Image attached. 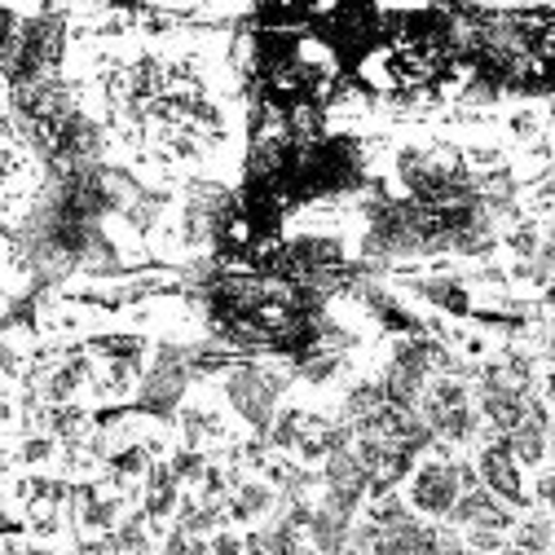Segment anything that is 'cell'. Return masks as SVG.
Listing matches in <instances>:
<instances>
[{
	"label": "cell",
	"mask_w": 555,
	"mask_h": 555,
	"mask_svg": "<svg viewBox=\"0 0 555 555\" xmlns=\"http://www.w3.org/2000/svg\"><path fill=\"white\" fill-rule=\"evenodd\" d=\"M507 247H512V256H516V260H533V256H538V247H542V234H538V225H533V221L516 225V230L507 234Z\"/></svg>",
	"instance_id": "cell-14"
},
{
	"label": "cell",
	"mask_w": 555,
	"mask_h": 555,
	"mask_svg": "<svg viewBox=\"0 0 555 555\" xmlns=\"http://www.w3.org/2000/svg\"><path fill=\"white\" fill-rule=\"evenodd\" d=\"M414 414H420V424L441 446H472V441H480V428H485L472 405L467 379H454V375H433Z\"/></svg>",
	"instance_id": "cell-2"
},
{
	"label": "cell",
	"mask_w": 555,
	"mask_h": 555,
	"mask_svg": "<svg viewBox=\"0 0 555 555\" xmlns=\"http://www.w3.org/2000/svg\"><path fill=\"white\" fill-rule=\"evenodd\" d=\"M172 428H177V437H181L185 450H203V454H212V450H221V446L234 441L225 397L212 401V397H203V392H185V401L172 414Z\"/></svg>",
	"instance_id": "cell-4"
},
{
	"label": "cell",
	"mask_w": 555,
	"mask_h": 555,
	"mask_svg": "<svg viewBox=\"0 0 555 555\" xmlns=\"http://www.w3.org/2000/svg\"><path fill=\"white\" fill-rule=\"evenodd\" d=\"M476 476L490 494H499L512 512H529V494H525V480H520V463L512 459L507 437H485L476 450Z\"/></svg>",
	"instance_id": "cell-5"
},
{
	"label": "cell",
	"mask_w": 555,
	"mask_h": 555,
	"mask_svg": "<svg viewBox=\"0 0 555 555\" xmlns=\"http://www.w3.org/2000/svg\"><path fill=\"white\" fill-rule=\"evenodd\" d=\"M410 292L450 318L472 313V292H467V283H459V278H420V283H410Z\"/></svg>",
	"instance_id": "cell-11"
},
{
	"label": "cell",
	"mask_w": 555,
	"mask_h": 555,
	"mask_svg": "<svg viewBox=\"0 0 555 555\" xmlns=\"http://www.w3.org/2000/svg\"><path fill=\"white\" fill-rule=\"evenodd\" d=\"M305 533H309V542H313V551L318 555H339L344 546H349V538H353V520L349 516H335L331 507H313V516H309V525H305Z\"/></svg>",
	"instance_id": "cell-12"
},
{
	"label": "cell",
	"mask_w": 555,
	"mask_h": 555,
	"mask_svg": "<svg viewBox=\"0 0 555 555\" xmlns=\"http://www.w3.org/2000/svg\"><path fill=\"white\" fill-rule=\"evenodd\" d=\"M538 128H542V115H538L533 106H520V111L507 115V132L516 137V142H533Z\"/></svg>",
	"instance_id": "cell-16"
},
{
	"label": "cell",
	"mask_w": 555,
	"mask_h": 555,
	"mask_svg": "<svg viewBox=\"0 0 555 555\" xmlns=\"http://www.w3.org/2000/svg\"><path fill=\"white\" fill-rule=\"evenodd\" d=\"M463 499V485H459V459H424L414 463L410 480H405V503L414 516L424 520H450L454 503Z\"/></svg>",
	"instance_id": "cell-3"
},
{
	"label": "cell",
	"mask_w": 555,
	"mask_h": 555,
	"mask_svg": "<svg viewBox=\"0 0 555 555\" xmlns=\"http://www.w3.org/2000/svg\"><path fill=\"white\" fill-rule=\"evenodd\" d=\"M463 555H480V551H472V546H463Z\"/></svg>",
	"instance_id": "cell-23"
},
{
	"label": "cell",
	"mask_w": 555,
	"mask_h": 555,
	"mask_svg": "<svg viewBox=\"0 0 555 555\" xmlns=\"http://www.w3.org/2000/svg\"><path fill=\"white\" fill-rule=\"evenodd\" d=\"M542 401H546V410L555 414V371H546V379H542Z\"/></svg>",
	"instance_id": "cell-19"
},
{
	"label": "cell",
	"mask_w": 555,
	"mask_h": 555,
	"mask_svg": "<svg viewBox=\"0 0 555 555\" xmlns=\"http://www.w3.org/2000/svg\"><path fill=\"white\" fill-rule=\"evenodd\" d=\"M322 485H326V490H339V494H353V499H366V494H371V476H366V467L358 463L353 446L339 450V454H331V459L322 463Z\"/></svg>",
	"instance_id": "cell-10"
},
{
	"label": "cell",
	"mask_w": 555,
	"mask_h": 555,
	"mask_svg": "<svg viewBox=\"0 0 555 555\" xmlns=\"http://www.w3.org/2000/svg\"><path fill=\"white\" fill-rule=\"evenodd\" d=\"M339 555H371V546H358V542H349V546H344Z\"/></svg>",
	"instance_id": "cell-20"
},
{
	"label": "cell",
	"mask_w": 555,
	"mask_h": 555,
	"mask_svg": "<svg viewBox=\"0 0 555 555\" xmlns=\"http://www.w3.org/2000/svg\"><path fill=\"white\" fill-rule=\"evenodd\" d=\"M546 555H555V546H551V551H546Z\"/></svg>",
	"instance_id": "cell-24"
},
{
	"label": "cell",
	"mask_w": 555,
	"mask_h": 555,
	"mask_svg": "<svg viewBox=\"0 0 555 555\" xmlns=\"http://www.w3.org/2000/svg\"><path fill=\"white\" fill-rule=\"evenodd\" d=\"M287 384H292V375L269 366V362H238L234 371L221 375V397H225L234 420H243L256 437H264L278 405H283Z\"/></svg>",
	"instance_id": "cell-1"
},
{
	"label": "cell",
	"mask_w": 555,
	"mask_h": 555,
	"mask_svg": "<svg viewBox=\"0 0 555 555\" xmlns=\"http://www.w3.org/2000/svg\"><path fill=\"white\" fill-rule=\"evenodd\" d=\"M437 542H441V529L414 516L410 525L379 533L371 542V555H437Z\"/></svg>",
	"instance_id": "cell-8"
},
{
	"label": "cell",
	"mask_w": 555,
	"mask_h": 555,
	"mask_svg": "<svg viewBox=\"0 0 555 555\" xmlns=\"http://www.w3.org/2000/svg\"><path fill=\"white\" fill-rule=\"evenodd\" d=\"M516 520H520V516H516L499 494L485 490V485L467 490V494L454 503V512H450V529H494V533H512Z\"/></svg>",
	"instance_id": "cell-7"
},
{
	"label": "cell",
	"mask_w": 555,
	"mask_h": 555,
	"mask_svg": "<svg viewBox=\"0 0 555 555\" xmlns=\"http://www.w3.org/2000/svg\"><path fill=\"white\" fill-rule=\"evenodd\" d=\"M546 454H555V424H551V433H546Z\"/></svg>",
	"instance_id": "cell-22"
},
{
	"label": "cell",
	"mask_w": 555,
	"mask_h": 555,
	"mask_svg": "<svg viewBox=\"0 0 555 555\" xmlns=\"http://www.w3.org/2000/svg\"><path fill=\"white\" fill-rule=\"evenodd\" d=\"M555 546V520L542 512V516H520L516 529H512V551L520 555H546Z\"/></svg>",
	"instance_id": "cell-13"
},
{
	"label": "cell",
	"mask_w": 555,
	"mask_h": 555,
	"mask_svg": "<svg viewBox=\"0 0 555 555\" xmlns=\"http://www.w3.org/2000/svg\"><path fill=\"white\" fill-rule=\"evenodd\" d=\"M463 542L472 546V551H480V555H503L512 542H507V533H494V529H463Z\"/></svg>",
	"instance_id": "cell-15"
},
{
	"label": "cell",
	"mask_w": 555,
	"mask_h": 555,
	"mask_svg": "<svg viewBox=\"0 0 555 555\" xmlns=\"http://www.w3.org/2000/svg\"><path fill=\"white\" fill-rule=\"evenodd\" d=\"M538 207H555V172L542 181V190H538V198H533Z\"/></svg>",
	"instance_id": "cell-18"
},
{
	"label": "cell",
	"mask_w": 555,
	"mask_h": 555,
	"mask_svg": "<svg viewBox=\"0 0 555 555\" xmlns=\"http://www.w3.org/2000/svg\"><path fill=\"white\" fill-rule=\"evenodd\" d=\"M256 533H260L264 555H318L313 542H309V533L292 516H283V512H273Z\"/></svg>",
	"instance_id": "cell-9"
},
{
	"label": "cell",
	"mask_w": 555,
	"mask_h": 555,
	"mask_svg": "<svg viewBox=\"0 0 555 555\" xmlns=\"http://www.w3.org/2000/svg\"><path fill=\"white\" fill-rule=\"evenodd\" d=\"M533 499L542 503V512H546V516H555V467L538 476V485H533Z\"/></svg>",
	"instance_id": "cell-17"
},
{
	"label": "cell",
	"mask_w": 555,
	"mask_h": 555,
	"mask_svg": "<svg viewBox=\"0 0 555 555\" xmlns=\"http://www.w3.org/2000/svg\"><path fill=\"white\" fill-rule=\"evenodd\" d=\"M546 309H551V322H555V283L546 287Z\"/></svg>",
	"instance_id": "cell-21"
},
{
	"label": "cell",
	"mask_w": 555,
	"mask_h": 555,
	"mask_svg": "<svg viewBox=\"0 0 555 555\" xmlns=\"http://www.w3.org/2000/svg\"><path fill=\"white\" fill-rule=\"evenodd\" d=\"M278 503H283V494H278L269 480L238 476L230 485V499H225V520H230V529H260L278 512Z\"/></svg>",
	"instance_id": "cell-6"
}]
</instances>
